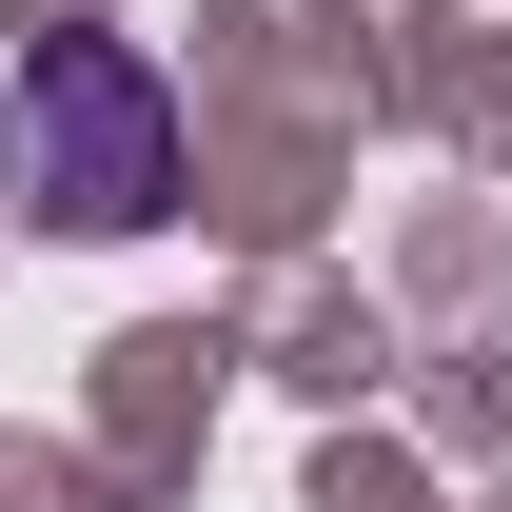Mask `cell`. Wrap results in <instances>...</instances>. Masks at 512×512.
<instances>
[{"label": "cell", "instance_id": "6da1fadb", "mask_svg": "<svg viewBox=\"0 0 512 512\" xmlns=\"http://www.w3.org/2000/svg\"><path fill=\"white\" fill-rule=\"evenodd\" d=\"M0 197L60 217V237H138L178 197V79L138 40H40L20 99H0Z\"/></svg>", "mask_w": 512, "mask_h": 512}]
</instances>
